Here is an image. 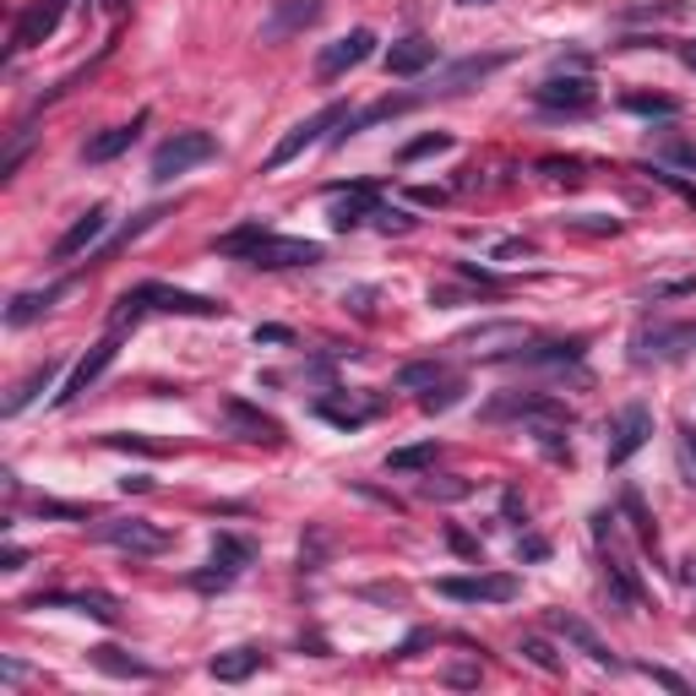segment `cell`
I'll return each mask as SVG.
<instances>
[{
	"label": "cell",
	"instance_id": "obj_38",
	"mask_svg": "<svg viewBox=\"0 0 696 696\" xmlns=\"http://www.w3.org/2000/svg\"><path fill=\"white\" fill-rule=\"evenodd\" d=\"M463 392H468L463 381H457V376H446L442 386L419 392V408H425V414H446V408H457V403H463Z\"/></svg>",
	"mask_w": 696,
	"mask_h": 696
},
{
	"label": "cell",
	"instance_id": "obj_53",
	"mask_svg": "<svg viewBox=\"0 0 696 696\" xmlns=\"http://www.w3.org/2000/svg\"><path fill=\"white\" fill-rule=\"evenodd\" d=\"M446 686H479V669H474V664H451V669H446Z\"/></svg>",
	"mask_w": 696,
	"mask_h": 696
},
{
	"label": "cell",
	"instance_id": "obj_28",
	"mask_svg": "<svg viewBox=\"0 0 696 696\" xmlns=\"http://www.w3.org/2000/svg\"><path fill=\"white\" fill-rule=\"evenodd\" d=\"M65 289H71V278H61V283H50V289H28V294H17L11 305H6V326H28V321H39L55 300H61Z\"/></svg>",
	"mask_w": 696,
	"mask_h": 696
},
{
	"label": "cell",
	"instance_id": "obj_4",
	"mask_svg": "<svg viewBox=\"0 0 696 696\" xmlns=\"http://www.w3.org/2000/svg\"><path fill=\"white\" fill-rule=\"evenodd\" d=\"M343 121H349V104H326L321 115H311V121H300V126H289V136H283V142H278V147L267 153V164H261V169L272 175V169L294 164V158H300L305 147H316V142H326V136H332V131L343 126Z\"/></svg>",
	"mask_w": 696,
	"mask_h": 696
},
{
	"label": "cell",
	"instance_id": "obj_11",
	"mask_svg": "<svg viewBox=\"0 0 696 696\" xmlns=\"http://www.w3.org/2000/svg\"><path fill=\"white\" fill-rule=\"evenodd\" d=\"M224 425L251 446H283V425L272 414H261L256 403H246V397H224Z\"/></svg>",
	"mask_w": 696,
	"mask_h": 696
},
{
	"label": "cell",
	"instance_id": "obj_15",
	"mask_svg": "<svg viewBox=\"0 0 696 696\" xmlns=\"http://www.w3.org/2000/svg\"><path fill=\"white\" fill-rule=\"evenodd\" d=\"M61 17H65V0H28L22 17H17V28H11V50H33V44H44V39L61 28Z\"/></svg>",
	"mask_w": 696,
	"mask_h": 696
},
{
	"label": "cell",
	"instance_id": "obj_3",
	"mask_svg": "<svg viewBox=\"0 0 696 696\" xmlns=\"http://www.w3.org/2000/svg\"><path fill=\"white\" fill-rule=\"evenodd\" d=\"M256 561V544L251 539H240V533H212V561L207 571H196L190 576V588H201V593H224L240 571Z\"/></svg>",
	"mask_w": 696,
	"mask_h": 696
},
{
	"label": "cell",
	"instance_id": "obj_8",
	"mask_svg": "<svg viewBox=\"0 0 696 696\" xmlns=\"http://www.w3.org/2000/svg\"><path fill=\"white\" fill-rule=\"evenodd\" d=\"M686 349H696V326H686V321H681V326H664V321H658V326H642L632 337L636 365H664V360H681Z\"/></svg>",
	"mask_w": 696,
	"mask_h": 696
},
{
	"label": "cell",
	"instance_id": "obj_40",
	"mask_svg": "<svg viewBox=\"0 0 696 696\" xmlns=\"http://www.w3.org/2000/svg\"><path fill=\"white\" fill-rule=\"evenodd\" d=\"M621 507H626V517H632L636 539H642L647 550H658V528H653V517H647V507H642V496H636V490H626V496H621Z\"/></svg>",
	"mask_w": 696,
	"mask_h": 696
},
{
	"label": "cell",
	"instance_id": "obj_35",
	"mask_svg": "<svg viewBox=\"0 0 696 696\" xmlns=\"http://www.w3.org/2000/svg\"><path fill=\"white\" fill-rule=\"evenodd\" d=\"M419 496H425V501H468V496H474V479H457V474H442V479H436V474H430V479L419 485Z\"/></svg>",
	"mask_w": 696,
	"mask_h": 696
},
{
	"label": "cell",
	"instance_id": "obj_39",
	"mask_svg": "<svg viewBox=\"0 0 696 696\" xmlns=\"http://www.w3.org/2000/svg\"><path fill=\"white\" fill-rule=\"evenodd\" d=\"M517 653H522L533 669H544V675H561V653H555L544 636H522V647H517Z\"/></svg>",
	"mask_w": 696,
	"mask_h": 696
},
{
	"label": "cell",
	"instance_id": "obj_21",
	"mask_svg": "<svg viewBox=\"0 0 696 696\" xmlns=\"http://www.w3.org/2000/svg\"><path fill=\"white\" fill-rule=\"evenodd\" d=\"M267 664H272V653L246 642V647L212 653V658H207V675H212V681H224V686H240V681H251L256 669H267Z\"/></svg>",
	"mask_w": 696,
	"mask_h": 696
},
{
	"label": "cell",
	"instance_id": "obj_34",
	"mask_svg": "<svg viewBox=\"0 0 696 696\" xmlns=\"http://www.w3.org/2000/svg\"><path fill=\"white\" fill-rule=\"evenodd\" d=\"M316 414L321 419H332L337 430H360L371 414H376V403H365V408H354V403H337V397H321L316 403Z\"/></svg>",
	"mask_w": 696,
	"mask_h": 696
},
{
	"label": "cell",
	"instance_id": "obj_47",
	"mask_svg": "<svg viewBox=\"0 0 696 696\" xmlns=\"http://www.w3.org/2000/svg\"><path fill=\"white\" fill-rule=\"evenodd\" d=\"M539 169H544V175H550V180H567V186H576V180H582V175H576V169H582V164H576V158H544V164H539Z\"/></svg>",
	"mask_w": 696,
	"mask_h": 696
},
{
	"label": "cell",
	"instance_id": "obj_49",
	"mask_svg": "<svg viewBox=\"0 0 696 696\" xmlns=\"http://www.w3.org/2000/svg\"><path fill=\"white\" fill-rule=\"evenodd\" d=\"M681 463H686V485H696V430L681 425Z\"/></svg>",
	"mask_w": 696,
	"mask_h": 696
},
{
	"label": "cell",
	"instance_id": "obj_58",
	"mask_svg": "<svg viewBox=\"0 0 696 696\" xmlns=\"http://www.w3.org/2000/svg\"><path fill=\"white\" fill-rule=\"evenodd\" d=\"M496 256H533V246H528V240H507Z\"/></svg>",
	"mask_w": 696,
	"mask_h": 696
},
{
	"label": "cell",
	"instance_id": "obj_10",
	"mask_svg": "<svg viewBox=\"0 0 696 696\" xmlns=\"http://www.w3.org/2000/svg\"><path fill=\"white\" fill-rule=\"evenodd\" d=\"M321 11H326V0H272V11L261 22V44H283V39L316 28Z\"/></svg>",
	"mask_w": 696,
	"mask_h": 696
},
{
	"label": "cell",
	"instance_id": "obj_46",
	"mask_svg": "<svg viewBox=\"0 0 696 696\" xmlns=\"http://www.w3.org/2000/svg\"><path fill=\"white\" fill-rule=\"evenodd\" d=\"M376 229H386V235H408V229H414V218H408V212H397V207H386V201H381V212H376Z\"/></svg>",
	"mask_w": 696,
	"mask_h": 696
},
{
	"label": "cell",
	"instance_id": "obj_37",
	"mask_svg": "<svg viewBox=\"0 0 696 696\" xmlns=\"http://www.w3.org/2000/svg\"><path fill=\"white\" fill-rule=\"evenodd\" d=\"M653 158H664V164H681V169H696V142L686 136H653Z\"/></svg>",
	"mask_w": 696,
	"mask_h": 696
},
{
	"label": "cell",
	"instance_id": "obj_23",
	"mask_svg": "<svg viewBox=\"0 0 696 696\" xmlns=\"http://www.w3.org/2000/svg\"><path fill=\"white\" fill-rule=\"evenodd\" d=\"M550 632H561L571 647H582V653H588L593 664H604V669H621V658L610 653V642L593 632L588 621H576V615H567V610H550Z\"/></svg>",
	"mask_w": 696,
	"mask_h": 696
},
{
	"label": "cell",
	"instance_id": "obj_19",
	"mask_svg": "<svg viewBox=\"0 0 696 696\" xmlns=\"http://www.w3.org/2000/svg\"><path fill=\"white\" fill-rule=\"evenodd\" d=\"M533 98H539L544 110H588L599 93H593V82H588L582 71H567V76H544V82L533 87Z\"/></svg>",
	"mask_w": 696,
	"mask_h": 696
},
{
	"label": "cell",
	"instance_id": "obj_57",
	"mask_svg": "<svg viewBox=\"0 0 696 696\" xmlns=\"http://www.w3.org/2000/svg\"><path fill=\"white\" fill-rule=\"evenodd\" d=\"M675 55H681L686 71H696V39H681V44H675Z\"/></svg>",
	"mask_w": 696,
	"mask_h": 696
},
{
	"label": "cell",
	"instance_id": "obj_45",
	"mask_svg": "<svg viewBox=\"0 0 696 696\" xmlns=\"http://www.w3.org/2000/svg\"><path fill=\"white\" fill-rule=\"evenodd\" d=\"M567 229H582V235H615L621 224H615V218H599V212H576V218H567Z\"/></svg>",
	"mask_w": 696,
	"mask_h": 696
},
{
	"label": "cell",
	"instance_id": "obj_25",
	"mask_svg": "<svg viewBox=\"0 0 696 696\" xmlns=\"http://www.w3.org/2000/svg\"><path fill=\"white\" fill-rule=\"evenodd\" d=\"M414 104H419V93H392V98H376L365 115H349V121H343V131H337L332 142H349V136H360V131L381 126V121H397V115H408Z\"/></svg>",
	"mask_w": 696,
	"mask_h": 696
},
{
	"label": "cell",
	"instance_id": "obj_9",
	"mask_svg": "<svg viewBox=\"0 0 696 696\" xmlns=\"http://www.w3.org/2000/svg\"><path fill=\"white\" fill-rule=\"evenodd\" d=\"M647 436H653V414H647L642 403H632V408H621V414L610 419V446H604V463H610V468L632 463L636 451L647 446Z\"/></svg>",
	"mask_w": 696,
	"mask_h": 696
},
{
	"label": "cell",
	"instance_id": "obj_13",
	"mask_svg": "<svg viewBox=\"0 0 696 696\" xmlns=\"http://www.w3.org/2000/svg\"><path fill=\"white\" fill-rule=\"evenodd\" d=\"M511 55H468V61H457V65H446L442 76L419 93V98H451V93H468L474 82H485L490 71H501Z\"/></svg>",
	"mask_w": 696,
	"mask_h": 696
},
{
	"label": "cell",
	"instance_id": "obj_5",
	"mask_svg": "<svg viewBox=\"0 0 696 696\" xmlns=\"http://www.w3.org/2000/svg\"><path fill=\"white\" fill-rule=\"evenodd\" d=\"M436 593H442V599H457V604H511V599H517V576H511V571H490V576H442Z\"/></svg>",
	"mask_w": 696,
	"mask_h": 696
},
{
	"label": "cell",
	"instance_id": "obj_1",
	"mask_svg": "<svg viewBox=\"0 0 696 696\" xmlns=\"http://www.w3.org/2000/svg\"><path fill=\"white\" fill-rule=\"evenodd\" d=\"M485 414H490V419H528L550 451H561V436L571 430V408L561 397H544V392H507V397H496Z\"/></svg>",
	"mask_w": 696,
	"mask_h": 696
},
{
	"label": "cell",
	"instance_id": "obj_18",
	"mask_svg": "<svg viewBox=\"0 0 696 696\" xmlns=\"http://www.w3.org/2000/svg\"><path fill=\"white\" fill-rule=\"evenodd\" d=\"M44 604H71L76 615H93V621H104V626L121 621V599H115V593H98V588H82V593H33V599H28V610H44Z\"/></svg>",
	"mask_w": 696,
	"mask_h": 696
},
{
	"label": "cell",
	"instance_id": "obj_31",
	"mask_svg": "<svg viewBox=\"0 0 696 696\" xmlns=\"http://www.w3.org/2000/svg\"><path fill=\"white\" fill-rule=\"evenodd\" d=\"M604 588H610V593H615V599H621L626 610H642V582H636V571L626 567V561H621L615 550L604 555Z\"/></svg>",
	"mask_w": 696,
	"mask_h": 696
},
{
	"label": "cell",
	"instance_id": "obj_59",
	"mask_svg": "<svg viewBox=\"0 0 696 696\" xmlns=\"http://www.w3.org/2000/svg\"><path fill=\"white\" fill-rule=\"evenodd\" d=\"M0 675H6V686H17V681H22V675H28V669H22V664H11V658H6V664H0Z\"/></svg>",
	"mask_w": 696,
	"mask_h": 696
},
{
	"label": "cell",
	"instance_id": "obj_7",
	"mask_svg": "<svg viewBox=\"0 0 696 696\" xmlns=\"http://www.w3.org/2000/svg\"><path fill=\"white\" fill-rule=\"evenodd\" d=\"M98 539L115 544V550H131V555H164L169 550V533L147 517H110V522H98Z\"/></svg>",
	"mask_w": 696,
	"mask_h": 696
},
{
	"label": "cell",
	"instance_id": "obj_50",
	"mask_svg": "<svg viewBox=\"0 0 696 696\" xmlns=\"http://www.w3.org/2000/svg\"><path fill=\"white\" fill-rule=\"evenodd\" d=\"M681 294H696V278H681V283H658V289H647V300H681Z\"/></svg>",
	"mask_w": 696,
	"mask_h": 696
},
{
	"label": "cell",
	"instance_id": "obj_55",
	"mask_svg": "<svg viewBox=\"0 0 696 696\" xmlns=\"http://www.w3.org/2000/svg\"><path fill=\"white\" fill-rule=\"evenodd\" d=\"M256 343H294L289 326H256Z\"/></svg>",
	"mask_w": 696,
	"mask_h": 696
},
{
	"label": "cell",
	"instance_id": "obj_27",
	"mask_svg": "<svg viewBox=\"0 0 696 696\" xmlns=\"http://www.w3.org/2000/svg\"><path fill=\"white\" fill-rule=\"evenodd\" d=\"M142 126H147V110H142V115H131L126 126H110L104 136H93V142L82 147V158H87V164H110V158H121L131 142L142 136Z\"/></svg>",
	"mask_w": 696,
	"mask_h": 696
},
{
	"label": "cell",
	"instance_id": "obj_30",
	"mask_svg": "<svg viewBox=\"0 0 696 696\" xmlns=\"http://www.w3.org/2000/svg\"><path fill=\"white\" fill-rule=\"evenodd\" d=\"M55 371H61L55 360H44V365H33L28 376H22V381H17V386H11V397H6V408H0V414H6V419H17V414H22V408H28V403H33V397H39V392H44L50 381H55Z\"/></svg>",
	"mask_w": 696,
	"mask_h": 696
},
{
	"label": "cell",
	"instance_id": "obj_17",
	"mask_svg": "<svg viewBox=\"0 0 696 696\" xmlns=\"http://www.w3.org/2000/svg\"><path fill=\"white\" fill-rule=\"evenodd\" d=\"M142 294H147V305L153 311H164V316H224V305L218 300H207V294H186V289H169V283H142Z\"/></svg>",
	"mask_w": 696,
	"mask_h": 696
},
{
	"label": "cell",
	"instance_id": "obj_52",
	"mask_svg": "<svg viewBox=\"0 0 696 696\" xmlns=\"http://www.w3.org/2000/svg\"><path fill=\"white\" fill-rule=\"evenodd\" d=\"M517 555H528V561H544V555H550V544H544L539 533H528V539H517Z\"/></svg>",
	"mask_w": 696,
	"mask_h": 696
},
{
	"label": "cell",
	"instance_id": "obj_36",
	"mask_svg": "<svg viewBox=\"0 0 696 696\" xmlns=\"http://www.w3.org/2000/svg\"><path fill=\"white\" fill-rule=\"evenodd\" d=\"M430 463H436V442H419V446L392 451V457H386V474H419V468H430Z\"/></svg>",
	"mask_w": 696,
	"mask_h": 696
},
{
	"label": "cell",
	"instance_id": "obj_51",
	"mask_svg": "<svg viewBox=\"0 0 696 696\" xmlns=\"http://www.w3.org/2000/svg\"><path fill=\"white\" fill-rule=\"evenodd\" d=\"M104 446H115V451H164V446H153V442H142V436H104Z\"/></svg>",
	"mask_w": 696,
	"mask_h": 696
},
{
	"label": "cell",
	"instance_id": "obj_48",
	"mask_svg": "<svg viewBox=\"0 0 696 696\" xmlns=\"http://www.w3.org/2000/svg\"><path fill=\"white\" fill-rule=\"evenodd\" d=\"M22 158H28V131H17V142H11V153H6V158H0V180H11V175H17V164H22Z\"/></svg>",
	"mask_w": 696,
	"mask_h": 696
},
{
	"label": "cell",
	"instance_id": "obj_56",
	"mask_svg": "<svg viewBox=\"0 0 696 696\" xmlns=\"http://www.w3.org/2000/svg\"><path fill=\"white\" fill-rule=\"evenodd\" d=\"M451 550H457V555H474V561H479V544H474V539H468L463 528H451Z\"/></svg>",
	"mask_w": 696,
	"mask_h": 696
},
{
	"label": "cell",
	"instance_id": "obj_6",
	"mask_svg": "<svg viewBox=\"0 0 696 696\" xmlns=\"http://www.w3.org/2000/svg\"><path fill=\"white\" fill-rule=\"evenodd\" d=\"M321 246L316 240H294V235H261L251 246V267H261V272H283V267H316L321 261Z\"/></svg>",
	"mask_w": 696,
	"mask_h": 696
},
{
	"label": "cell",
	"instance_id": "obj_20",
	"mask_svg": "<svg viewBox=\"0 0 696 696\" xmlns=\"http://www.w3.org/2000/svg\"><path fill=\"white\" fill-rule=\"evenodd\" d=\"M115 354H121V332H110L104 343H93V354H87V360H82V365L71 371V381L61 386V397H55V403H61V408H65V403H76V397H82V392H87L93 381H98L104 371H110V365H115Z\"/></svg>",
	"mask_w": 696,
	"mask_h": 696
},
{
	"label": "cell",
	"instance_id": "obj_16",
	"mask_svg": "<svg viewBox=\"0 0 696 696\" xmlns=\"http://www.w3.org/2000/svg\"><path fill=\"white\" fill-rule=\"evenodd\" d=\"M337 201H332V229L337 235H349V229H360V224H376V212H381V190L376 186H337L332 190Z\"/></svg>",
	"mask_w": 696,
	"mask_h": 696
},
{
	"label": "cell",
	"instance_id": "obj_61",
	"mask_svg": "<svg viewBox=\"0 0 696 696\" xmlns=\"http://www.w3.org/2000/svg\"><path fill=\"white\" fill-rule=\"evenodd\" d=\"M98 6H110V11H115V6H126V0H98Z\"/></svg>",
	"mask_w": 696,
	"mask_h": 696
},
{
	"label": "cell",
	"instance_id": "obj_14",
	"mask_svg": "<svg viewBox=\"0 0 696 696\" xmlns=\"http://www.w3.org/2000/svg\"><path fill=\"white\" fill-rule=\"evenodd\" d=\"M528 343V332L517 326V321H485V326H468L451 349H468V354H485V360H496V354H517Z\"/></svg>",
	"mask_w": 696,
	"mask_h": 696
},
{
	"label": "cell",
	"instance_id": "obj_26",
	"mask_svg": "<svg viewBox=\"0 0 696 696\" xmlns=\"http://www.w3.org/2000/svg\"><path fill=\"white\" fill-rule=\"evenodd\" d=\"M588 349V337H550V343H522L511 360L517 365H576Z\"/></svg>",
	"mask_w": 696,
	"mask_h": 696
},
{
	"label": "cell",
	"instance_id": "obj_41",
	"mask_svg": "<svg viewBox=\"0 0 696 696\" xmlns=\"http://www.w3.org/2000/svg\"><path fill=\"white\" fill-rule=\"evenodd\" d=\"M446 147H451V136H446V131H430V136H419V142H408V147H403V164H419V158L446 153Z\"/></svg>",
	"mask_w": 696,
	"mask_h": 696
},
{
	"label": "cell",
	"instance_id": "obj_24",
	"mask_svg": "<svg viewBox=\"0 0 696 696\" xmlns=\"http://www.w3.org/2000/svg\"><path fill=\"white\" fill-rule=\"evenodd\" d=\"M104 229H110V207L98 201V207H87V212H82V218H76L71 229H65L61 240H55V251H50V256H55V261H71V256L87 251V246H93V240H98Z\"/></svg>",
	"mask_w": 696,
	"mask_h": 696
},
{
	"label": "cell",
	"instance_id": "obj_44",
	"mask_svg": "<svg viewBox=\"0 0 696 696\" xmlns=\"http://www.w3.org/2000/svg\"><path fill=\"white\" fill-rule=\"evenodd\" d=\"M33 511L39 517H61V522H87L93 517V507H71V501H33Z\"/></svg>",
	"mask_w": 696,
	"mask_h": 696
},
{
	"label": "cell",
	"instance_id": "obj_60",
	"mask_svg": "<svg viewBox=\"0 0 696 696\" xmlns=\"http://www.w3.org/2000/svg\"><path fill=\"white\" fill-rule=\"evenodd\" d=\"M457 6H496V0H457Z\"/></svg>",
	"mask_w": 696,
	"mask_h": 696
},
{
	"label": "cell",
	"instance_id": "obj_29",
	"mask_svg": "<svg viewBox=\"0 0 696 696\" xmlns=\"http://www.w3.org/2000/svg\"><path fill=\"white\" fill-rule=\"evenodd\" d=\"M87 658H93V669H104V675H115V681H153V664L131 658L126 647H115V642H98Z\"/></svg>",
	"mask_w": 696,
	"mask_h": 696
},
{
	"label": "cell",
	"instance_id": "obj_22",
	"mask_svg": "<svg viewBox=\"0 0 696 696\" xmlns=\"http://www.w3.org/2000/svg\"><path fill=\"white\" fill-rule=\"evenodd\" d=\"M436 39H425V33H408V39H397L386 55H381V65H386V76H419V71H430L436 65Z\"/></svg>",
	"mask_w": 696,
	"mask_h": 696
},
{
	"label": "cell",
	"instance_id": "obj_32",
	"mask_svg": "<svg viewBox=\"0 0 696 696\" xmlns=\"http://www.w3.org/2000/svg\"><path fill=\"white\" fill-rule=\"evenodd\" d=\"M158 218H164V207H147V212H136V218H131L126 229H121V235H115V240H110V246H104V251L93 256V261H87V267H104V261H110V256H121L131 246V240H136V235H147V229H153V224H158Z\"/></svg>",
	"mask_w": 696,
	"mask_h": 696
},
{
	"label": "cell",
	"instance_id": "obj_33",
	"mask_svg": "<svg viewBox=\"0 0 696 696\" xmlns=\"http://www.w3.org/2000/svg\"><path fill=\"white\" fill-rule=\"evenodd\" d=\"M442 381H446L442 360H414V365L397 371V386H403V392H430V386H442Z\"/></svg>",
	"mask_w": 696,
	"mask_h": 696
},
{
	"label": "cell",
	"instance_id": "obj_43",
	"mask_svg": "<svg viewBox=\"0 0 696 696\" xmlns=\"http://www.w3.org/2000/svg\"><path fill=\"white\" fill-rule=\"evenodd\" d=\"M626 110H632V115H681V104H675V98H658V93H653V98H647V93H632Z\"/></svg>",
	"mask_w": 696,
	"mask_h": 696
},
{
	"label": "cell",
	"instance_id": "obj_42",
	"mask_svg": "<svg viewBox=\"0 0 696 696\" xmlns=\"http://www.w3.org/2000/svg\"><path fill=\"white\" fill-rule=\"evenodd\" d=\"M636 675H647V681H653V686H664V692H692V681H686V675H675V669H664V664H636Z\"/></svg>",
	"mask_w": 696,
	"mask_h": 696
},
{
	"label": "cell",
	"instance_id": "obj_54",
	"mask_svg": "<svg viewBox=\"0 0 696 696\" xmlns=\"http://www.w3.org/2000/svg\"><path fill=\"white\" fill-rule=\"evenodd\" d=\"M28 567V550H22V544H6V550H0V571H22Z\"/></svg>",
	"mask_w": 696,
	"mask_h": 696
},
{
	"label": "cell",
	"instance_id": "obj_12",
	"mask_svg": "<svg viewBox=\"0 0 696 696\" xmlns=\"http://www.w3.org/2000/svg\"><path fill=\"white\" fill-rule=\"evenodd\" d=\"M371 55H376V33H371V28H354V33L332 39V44L316 55V76H321V82H332V76L354 71L360 61H371Z\"/></svg>",
	"mask_w": 696,
	"mask_h": 696
},
{
	"label": "cell",
	"instance_id": "obj_2",
	"mask_svg": "<svg viewBox=\"0 0 696 696\" xmlns=\"http://www.w3.org/2000/svg\"><path fill=\"white\" fill-rule=\"evenodd\" d=\"M207 158H218V136H212V131H175V136L153 153V180L164 186V180L186 175V169L207 164Z\"/></svg>",
	"mask_w": 696,
	"mask_h": 696
}]
</instances>
